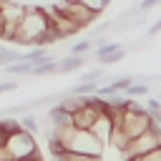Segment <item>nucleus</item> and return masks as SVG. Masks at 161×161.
<instances>
[{
    "label": "nucleus",
    "mask_w": 161,
    "mask_h": 161,
    "mask_svg": "<svg viewBox=\"0 0 161 161\" xmlns=\"http://www.w3.org/2000/svg\"><path fill=\"white\" fill-rule=\"evenodd\" d=\"M48 151H50V156L55 158V156H60V153L65 151V146H63V143H60V141L50 133V136H48Z\"/></svg>",
    "instance_id": "dca6fc26"
},
{
    "label": "nucleus",
    "mask_w": 161,
    "mask_h": 161,
    "mask_svg": "<svg viewBox=\"0 0 161 161\" xmlns=\"http://www.w3.org/2000/svg\"><path fill=\"white\" fill-rule=\"evenodd\" d=\"M18 86H20V80H0V96L3 93H13Z\"/></svg>",
    "instance_id": "aec40b11"
},
{
    "label": "nucleus",
    "mask_w": 161,
    "mask_h": 161,
    "mask_svg": "<svg viewBox=\"0 0 161 161\" xmlns=\"http://www.w3.org/2000/svg\"><path fill=\"white\" fill-rule=\"evenodd\" d=\"M98 78H103V68L98 65V68H91V70H86L83 75H80V80H96L98 83Z\"/></svg>",
    "instance_id": "6ab92c4d"
},
{
    "label": "nucleus",
    "mask_w": 161,
    "mask_h": 161,
    "mask_svg": "<svg viewBox=\"0 0 161 161\" xmlns=\"http://www.w3.org/2000/svg\"><path fill=\"white\" fill-rule=\"evenodd\" d=\"M18 123H20V128H25V131H30V133H38V128H40V123H38V118L28 111V113H20V118H18Z\"/></svg>",
    "instance_id": "f8f14e48"
},
{
    "label": "nucleus",
    "mask_w": 161,
    "mask_h": 161,
    "mask_svg": "<svg viewBox=\"0 0 161 161\" xmlns=\"http://www.w3.org/2000/svg\"><path fill=\"white\" fill-rule=\"evenodd\" d=\"M20 58H23V55H20L18 48H8V45L0 48V65H3V68L10 65V63H15V60H20Z\"/></svg>",
    "instance_id": "9b49d317"
},
{
    "label": "nucleus",
    "mask_w": 161,
    "mask_h": 161,
    "mask_svg": "<svg viewBox=\"0 0 161 161\" xmlns=\"http://www.w3.org/2000/svg\"><path fill=\"white\" fill-rule=\"evenodd\" d=\"M0 3H3V0H0Z\"/></svg>",
    "instance_id": "cd10ccee"
},
{
    "label": "nucleus",
    "mask_w": 161,
    "mask_h": 161,
    "mask_svg": "<svg viewBox=\"0 0 161 161\" xmlns=\"http://www.w3.org/2000/svg\"><path fill=\"white\" fill-rule=\"evenodd\" d=\"M161 146V126H151V128H146L143 133H138V136H133L128 143H126V148H123V156L126 158H131V156H143V153H148V151H153V148H158Z\"/></svg>",
    "instance_id": "7ed1b4c3"
},
{
    "label": "nucleus",
    "mask_w": 161,
    "mask_h": 161,
    "mask_svg": "<svg viewBox=\"0 0 161 161\" xmlns=\"http://www.w3.org/2000/svg\"><path fill=\"white\" fill-rule=\"evenodd\" d=\"M23 58H25V60H30V63L35 65V63H40V60H45V58H48V45H35V48H33L30 53H25Z\"/></svg>",
    "instance_id": "4468645a"
},
{
    "label": "nucleus",
    "mask_w": 161,
    "mask_h": 161,
    "mask_svg": "<svg viewBox=\"0 0 161 161\" xmlns=\"http://www.w3.org/2000/svg\"><path fill=\"white\" fill-rule=\"evenodd\" d=\"M48 121H50V128H58V126H70L73 123V113H68L65 108L60 106H53L48 111Z\"/></svg>",
    "instance_id": "0eeeda50"
},
{
    "label": "nucleus",
    "mask_w": 161,
    "mask_h": 161,
    "mask_svg": "<svg viewBox=\"0 0 161 161\" xmlns=\"http://www.w3.org/2000/svg\"><path fill=\"white\" fill-rule=\"evenodd\" d=\"M83 63H86V55L70 53V55H65V58L58 60V70H55V73H73V70H80Z\"/></svg>",
    "instance_id": "423d86ee"
},
{
    "label": "nucleus",
    "mask_w": 161,
    "mask_h": 161,
    "mask_svg": "<svg viewBox=\"0 0 161 161\" xmlns=\"http://www.w3.org/2000/svg\"><path fill=\"white\" fill-rule=\"evenodd\" d=\"M20 161H43V156H30V158H20Z\"/></svg>",
    "instance_id": "a878e982"
},
{
    "label": "nucleus",
    "mask_w": 161,
    "mask_h": 161,
    "mask_svg": "<svg viewBox=\"0 0 161 161\" xmlns=\"http://www.w3.org/2000/svg\"><path fill=\"white\" fill-rule=\"evenodd\" d=\"M53 161H101V156H86V153H73V151H63L60 156H55Z\"/></svg>",
    "instance_id": "ddd939ff"
},
{
    "label": "nucleus",
    "mask_w": 161,
    "mask_h": 161,
    "mask_svg": "<svg viewBox=\"0 0 161 161\" xmlns=\"http://www.w3.org/2000/svg\"><path fill=\"white\" fill-rule=\"evenodd\" d=\"M91 48H93V40H78V43L70 48V53H75V55H86Z\"/></svg>",
    "instance_id": "a211bd4d"
},
{
    "label": "nucleus",
    "mask_w": 161,
    "mask_h": 161,
    "mask_svg": "<svg viewBox=\"0 0 161 161\" xmlns=\"http://www.w3.org/2000/svg\"><path fill=\"white\" fill-rule=\"evenodd\" d=\"M55 70H58V60H53V58L48 55L45 60H40V63H35V65H33L30 75H53Z\"/></svg>",
    "instance_id": "6e6552de"
},
{
    "label": "nucleus",
    "mask_w": 161,
    "mask_h": 161,
    "mask_svg": "<svg viewBox=\"0 0 161 161\" xmlns=\"http://www.w3.org/2000/svg\"><path fill=\"white\" fill-rule=\"evenodd\" d=\"M80 3H83L86 8H91L93 13H98V15H101V13L108 8V3H111V0H80Z\"/></svg>",
    "instance_id": "f3484780"
},
{
    "label": "nucleus",
    "mask_w": 161,
    "mask_h": 161,
    "mask_svg": "<svg viewBox=\"0 0 161 161\" xmlns=\"http://www.w3.org/2000/svg\"><path fill=\"white\" fill-rule=\"evenodd\" d=\"M156 33H161V18H158V20H156V23L148 28V35H156Z\"/></svg>",
    "instance_id": "b1692460"
},
{
    "label": "nucleus",
    "mask_w": 161,
    "mask_h": 161,
    "mask_svg": "<svg viewBox=\"0 0 161 161\" xmlns=\"http://www.w3.org/2000/svg\"><path fill=\"white\" fill-rule=\"evenodd\" d=\"M45 10H48L50 28L55 30V35H58V38H70V35H75V33L80 30V25H78L75 20H70L68 15H63L55 5H50V8H45Z\"/></svg>",
    "instance_id": "39448f33"
},
{
    "label": "nucleus",
    "mask_w": 161,
    "mask_h": 161,
    "mask_svg": "<svg viewBox=\"0 0 161 161\" xmlns=\"http://www.w3.org/2000/svg\"><path fill=\"white\" fill-rule=\"evenodd\" d=\"M0 143H3V133H0Z\"/></svg>",
    "instance_id": "bb28decb"
},
{
    "label": "nucleus",
    "mask_w": 161,
    "mask_h": 161,
    "mask_svg": "<svg viewBox=\"0 0 161 161\" xmlns=\"http://www.w3.org/2000/svg\"><path fill=\"white\" fill-rule=\"evenodd\" d=\"M53 40H60V38L50 28L48 10L35 8V5H25V13L18 23L13 43H18V45H50Z\"/></svg>",
    "instance_id": "f257e3e1"
},
{
    "label": "nucleus",
    "mask_w": 161,
    "mask_h": 161,
    "mask_svg": "<svg viewBox=\"0 0 161 161\" xmlns=\"http://www.w3.org/2000/svg\"><path fill=\"white\" fill-rule=\"evenodd\" d=\"M156 5H161V0H141V3H138V10H141V13H146V10L156 8Z\"/></svg>",
    "instance_id": "5701e85b"
},
{
    "label": "nucleus",
    "mask_w": 161,
    "mask_h": 161,
    "mask_svg": "<svg viewBox=\"0 0 161 161\" xmlns=\"http://www.w3.org/2000/svg\"><path fill=\"white\" fill-rule=\"evenodd\" d=\"M141 161H161V146L158 148H153V151H148V153H143V156H138Z\"/></svg>",
    "instance_id": "412c9836"
},
{
    "label": "nucleus",
    "mask_w": 161,
    "mask_h": 161,
    "mask_svg": "<svg viewBox=\"0 0 161 161\" xmlns=\"http://www.w3.org/2000/svg\"><path fill=\"white\" fill-rule=\"evenodd\" d=\"M30 70H33V63L25 60V58H20V60L5 65V73H8V75H30Z\"/></svg>",
    "instance_id": "1a4fd4ad"
},
{
    "label": "nucleus",
    "mask_w": 161,
    "mask_h": 161,
    "mask_svg": "<svg viewBox=\"0 0 161 161\" xmlns=\"http://www.w3.org/2000/svg\"><path fill=\"white\" fill-rule=\"evenodd\" d=\"M98 91V83L96 80H80V83H75L68 93H75V96H91V93H96Z\"/></svg>",
    "instance_id": "9d476101"
},
{
    "label": "nucleus",
    "mask_w": 161,
    "mask_h": 161,
    "mask_svg": "<svg viewBox=\"0 0 161 161\" xmlns=\"http://www.w3.org/2000/svg\"><path fill=\"white\" fill-rule=\"evenodd\" d=\"M3 33H5V15L0 13V38H3Z\"/></svg>",
    "instance_id": "393cba45"
},
{
    "label": "nucleus",
    "mask_w": 161,
    "mask_h": 161,
    "mask_svg": "<svg viewBox=\"0 0 161 161\" xmlns=\"http://www.w3.org/2000/svg\"><path fill=\"white\" fill-rule=\"evenodd\" d=\"M146 111H148V113H158V111H161V101L148 98V101H146Z\"/></svg>",
    "instance_id": "4be33fe9"
},
{
    "label": "nucleus",
    "mask_w": 161,
    "mask_h": 161,
    "mask_svg": "<svg viewBox=\"0 0 161 161\" xmlns=\"http://www.w3.org/2000/svg\"><path fill=\"white\" fill-rule=\"evenodd\" d=\"M63 15H68L70 20H75L80 28H88L96 18H98V13H93L91 8H86L80 0H58V3H53Z\"/></svg>",
    "instance_id": "20e7f679"
},
{
    "label": "nucleus",
    "mask_w": 161,
    "mask_h": 161,
    "mask_svg": "<svg viewBox=\"0 0 161 161\" xmlns=\"http://www.w3.org/2000/svg\"><path fill=\"white\" fill-rule=\"evenodd\" d=\"M123 96L126 98H138V96H148V86L146 83H136V78H133V83L123 91Z\"/></svg>",
    "instance_id": "2eb2a0df"
},
{
    "label": "nucleus",
    "mask_w": 161,
    "mask_h": 161,
    "mask_svg": "<svg viewBox=\"0 0 161 161\" xmlns=\"http://www.w3.org/2000/svg\"><path fill=\"white\" fill-rule=\"evenodd\" d=\"M3 146H5L10 161H20V158H30V156H40L35 133H30V131H25V128L13 131V133L3 141Z\"/></svg>",
    "instance_id": "f03ea898"
}]
</instances>
